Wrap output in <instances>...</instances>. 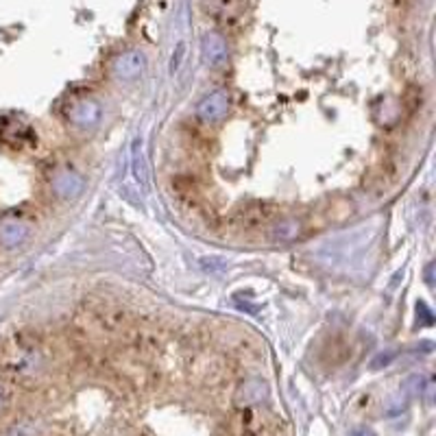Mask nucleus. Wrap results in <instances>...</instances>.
Segmentation results:
<instances>
[{
  "label": "nucleus",
  "mask_w": 436,
  "mask_h": 436,
  "mask_svg": "<svg viewBox=\"0 0 436 436\" xmlns=\"http://www.w3.org/2000/svg\"><path fill=\"white\" fill-rule=\"evenodd\" d=\"M203 52L212 66H220L227 60V44L218 33H208L203 38Z\"/></svg>",
  "instance_id": "obj_4"
},
{
  "label": "nucleus",
  "mask_w": 436,
  "mask_h": 436,
  "mask_svg": "<svg viewBox=\"0 0 436 436\" xmlns=\"http://www.w3.org/2000/svg\"><path fill=\"white\" fill-rule=\"evenodd\" d=\"M212 16L218 24L236 28L245 18V0H212Z\"/></svg>",
  "instance_id": "obj_2"
},
{
  "label": "nucleus",
  "mask_w": 436,
  "mask_h": 436,
  "mask_svg": "<svg viewBox=\"0 0 436 436\" xmlns=\"http://www.w3.org/2000/svg\"><path fill=\"white\" fill-rule=\"evenodd\" d=\"M5 403H7V391H5L3 386H0V410L5 408Z\"/></svg>",
  "instance_id": "obj_8"
},
{
  "label": "nucleus",
  "mask_w": 436,
  "mask_h": 436,
  "mask_svg": "<svg viewBox=\"0 0 436 436\" xmlns=\"http://www.w3.org/2000/svg\"><path fill=\"white\" fill-rule=\"evenodd\" d=\"M229 105H231L229 94L225 90H216V92H212L210 96H206V99L201 101V105H199V118L203 123H208V125H214V123L225 118L227 111H229Z\"/></svg>",
  "instance_id": "obj_1"
},
{
  "label": "nucleus",
  "mask_w": 436,
  "mask_h": 436,
  "mask_svg": "<svg viewBox=\"0 0 436 436\" xmlns=\"http://www.w3.org/2000/svg\"><path fill=\"white\" fill-rule=\"evenodd\" d=\"M99 116H101V107L94 101H79L70 109L68 118L77 125H92L99 121Z\"/></svg>",
  "instance_id": "obj_5"
},
{
  "label": "nucleus",
  "mask_w": 436,
  "mask_h": 436,
  "mask_svg": "<svg viewBox=\"0 0 436 436\" xmlns=\"http://www.w3.org/2000/svg\"><path fill=\"white\" fill-rule=\"evenodd\" d=\"M113 70H116V74L123 77V79L135 77L142 70V57L138 52H127V55H123L121 60L113 64Z\"/></svg>",
  "instance_id": "obj_7"
},
{
  "label": "nucleus",
  "mask_w": 436,
  "mask_h": 436,
  "mask_svg": "<svg viewBox=\"0 0 436 436\" xmlns=\"http://www.w3.org/2000/svg\"><path fill=\"white\" fill-rule=\"evenodd\" d=\"M55 192L60 194V196H64V199H72L74 194H79L81 192V188H83V181L77 177L74 172H70V170H66V172H62L60 177L55 179Z\"/></svg>",
  "instance_id": "obj_6"
},
{
  "label": "nucleus",
  "mask_w": 436,
  "mask_h": 436,
  "mask_svg": "<svg viewBox=\"0 0 436 436\" xmlns=\"http://www.w3.org/2000/svg\"><path fill=\"white\" fill-rule=\"evenodd\" d=\"M354 436H373V432H369V430H358V432H354Z\"/></svg>",
  "instance_id": "obj_9"
},
{
  "label": "nucleus",
  "mask_w": 436,
  "mask_h": 436,
  "mask_svg": "<svg viewBox=\"0 0 436 436\" xmlns=\"http://www.w3.org/2000/svg\"><path fill=\"white\" fill-rule=\"evenodd\" d=\"M28 236V225L16 218H7L0 223V245L3 247H18Z\"/></svg>",
  "instance_id": "obj_3"
}]
</instances>
